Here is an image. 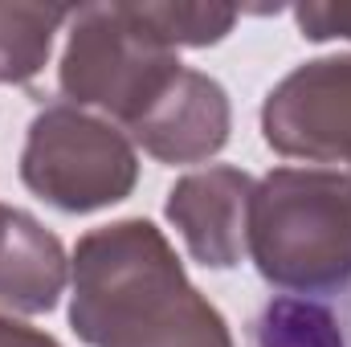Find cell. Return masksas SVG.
<instances>
[{"mask_svg": "<svg viewBox=\"0 0 351 347\" xmlns=\"http://www.w3.org/2000/svg\"><path fill=\"white\" fill-rule=\"evenodd\" d=\"M302 204L294 172H278L258 192V265L286 286H343L351 278V237L319 233V221L351 208V184L339 176H302Z\"/></svg>", "mask_w": 351, "mask_h": 347, "instance_id": "obj_1", "label": "cell"}, {"mask_svg": "<svg viewBox=\"0 0 351 347\" xmlns=\"http://www.w3.org/2000/svg\"><path fill=\"white\" fill-rule=\"evenodd\" d=\"M258 347H343L335 319L319 307L274 302L258 323Z\"/></svg>", "mask_w": 351, "mask_h": 347, "instance_id": "obj_2", "label": "cell"}, {"mask_svg": "<svg viewBox=\"0 0 351 347\" xmlns=\"http://www.w3.org/2000/svg\"><path fill=\"white\" fill-rule=\"evenodd\" d=\"M41 237V229H37V221H29V217H21V213H8V208H0V258H8V250H25V246H33ZM0 302H12V307H21V311H41L45 302L8 270V265H0Z\"/></svg>", "mask_w": 351, "mask_h": 347, "instance_id": "obj_3", "label": "cell"}]
</instances>
